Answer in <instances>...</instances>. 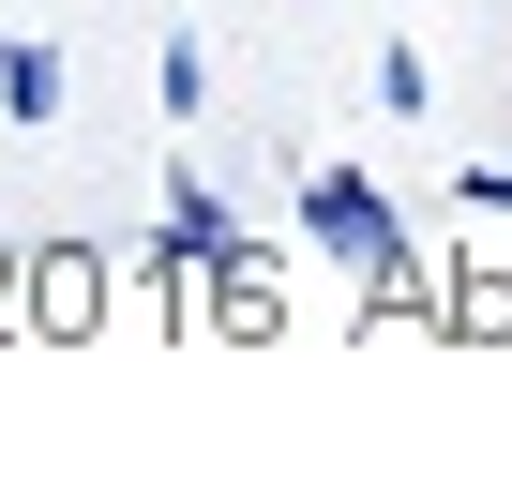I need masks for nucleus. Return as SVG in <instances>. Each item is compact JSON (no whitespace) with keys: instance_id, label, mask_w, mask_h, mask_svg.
<instances>
[{"instance_id":"nucleus-1","label":"nucleus","mask_w":512,"mask_h":497,"mask_svg":"<svg viewBox=\"0 0 512 497\" xmlns=\"http://www.w3.org/2000/svg\"><path fill=\"white\" fill-rule=\"evenodd\" d=\"M302 241H317L332 272H362V287H407V211H392L362 166H317V181H302Z\"/></svg>"},{"instance_id":"nucleus-2","label":"nucleus","mask_w":512,"mask_h":497,"mask_svg":"<svg viewBox=\"0 0 512 497\" xmlns=\"http://www.w3.org/2000/svg\"><path fill=\"white\" fill-rule=\"evenodd\" d=\"M226 241H241V211L196 181V166H166V226H151V287H196L211 257H226Z\"/></svg>"},{"instance_id":"nucleus-3","label":"nucleus","mask_w":512,"mask_h":497,"mask_svg":"<svg viewBox=\"0 0 512 497\" xmlns=\"http://www.w3.org/2000/svg\"><path fill=\"white\" fill-rule=\"evenodd\" d=\"M0 106H16V121H46V106H61V61H46V46H16V31H0Z\"/></svg>"},{"instance_id":"nucleus-4","label":"nucleus","mask_w":512,"mask_h":497,"mask_svg":"<svg viewBox=\"0 0 512 497\" xmlns=\"http://www.w3.org/2000/svg\"><path fill=\"white\" fill-rule=\"evenodd\" d=\"M467 211H512V166H467Z\"/></svg>"}]
</instances>
